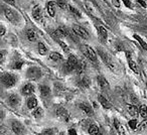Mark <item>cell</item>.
<instances>
[{
	"mask_svg": "<svg viewBox=\"0 0 147 135\" xmlns=\"http://www.w3.org/2000/svg\"><path fill=\"white\" fill-rule=\"evenodd\" d=\"M97 51H98V55L102 57V61L105 63V65H106L108 68H110L112 71L116 72L117 65H116V63L114 61V59H112V57H111V55H109L106 51H104L103 49H101V47H98Z\"/></svg>",
	"mask_w": 147,
	"mask_h": 135,
	"instance_id": "1",
	"label": "cell"
},
{
	"mask_svg": "<svg viewBox=\"0 0 147 135\" xmlns=\"http://www.w3.org/2000/svg\"><path fill=\"white\" fill-rule=\"evenodd\" d=\"M78 59L74 55H69L67 57V63L63 65V70L65 73H71L73 71L77 70V67H78Z\"/></svg>",
	"mask_w": 147,
	"mask_h": 135,
	"instance_id": "2",
	"label": "cell"
},
{
	"mask_svg": "<svg viewBox=\"0 0 147 135\" xmlns=\"http://www.w3.org/2000/svg\"><path fill=\"white\" fill-rule=\"evenodd\" d=\"M81 51H82V53H84L85 57H88L91 61H93V63H97V61H98L97 53H96V51H94V49H92L90 45H83L82 47H81Z\"/></svg>",
	"mask_w": 147,
	"mask_h": 135,
	"instance_id": "3",
	"label": "cell"
},
{
	"mask_svg": "<svg viewBox=\"0 0 147 135\" xmlns=\"http://www.w3.org/2000/svg\"><path fill=\"white\" fill-rule=\"evenodd\" d=\"M1 80H2V84L4 85L6 88H11V87L14 86L15 83H16V77L12 74L6 73V74L2 75Z\"/></svg>",
	"mask_w": 147,
	"mask_h": 135,
	"instance_id": "4",
	"label": "cell"
},
{
	"mask_svg": "<svg viewBox=\"0 0 147 135\" xmlns=\"http://www.w3.org/2000/svg\"><path fill=\"white\" fill-rule=\"evenodd\" d=\"M41 77V71L39 68L36 67H32V68H29L28 70L26 72V78L29 79V80H38L39 78Z\"/></svg>",
	"mask_w": 147,
	"mask_h": 135,
	"instance_id": "5",
	"label": "cell"
},
{
	"mask_svg": "<svg viewBox=\"0 0 147 135\" xmlns=\"http://www.w3.org/2000/svg\"><path fill=\"white\" fill-rule=\"evenodd\" d=\"M85 6H86L87 10L89 11L90 14H92L96 18H101V12L98 8L94 5V3H92L91 1H86L85 2Z\"/></svg>",
	"mask_w": 147,
	"mask_h": 135,
	"instance_id": "6",
	"label": "cell"
},
{
	"mask_svg": "<svg viewBox=\"0 0 147 135\" xmlns=\"http://www.w3.org/2000/svg\"><path fill=\"white\" fill-rule=\"evenodd\" d=\"M11 129L16 135H23L24 134V127L19 121L13 120L11 122Z\"/></svg>",
	"mask_w": 147,
	"mask_h": 135,
	"instance_id": "7",
	"label": "cell"
},
{
	"mask_svg": "<svg viewBox=\"0 0 147 135\" xmlns=\"http://www.w3.org/2000/svg\"><path fill=\"white\" fill-rule=\"evenodd\" d=\"M73 30H74V32L76 33L78 36H81L82 38H89V33H88V31L86 30L85 28H83L82 26H80V25H77V24H75L73 26Z\"/></svg>",
	"mask_w": 147,
	"mask_h": 135,
	"instance_id": "8",
	"label": "cell"
},
{
	"mask_svg": "<svg viewBox=\"0 0 147 135\" xmlns=\"http://www.w3.org/2000/svg\"><path fill=\"white\" fill-rule=\"evenodd\" d=\"M4 13H5V16H6V18L8 19V20H10L11 22H13V23H17L18 16H17V14L12 10V9L8 8V7H5Z\"/></svg>",
	"mask_w": 147,
	"mask_h": 135,
	"instance_id": "9",
	"label": "cell"
},
{
	"mask_svg": "<svg viewBox=\"0 0 147 135\" xmlns=\"http://www.w3.org/2000/svg\"><path fill=\"white\" fill-rule=\"evenodd\" d=\"M126 110H127V112L132 117H134V118H136L139 115V111H138V109H137L136 105H133V104L126 105Z\"/></svg>",
	"mask_w": 147,
	"mask_h": 135,
	"instance_id": "10",
	"label": "cell"
},
{
	"mask_svg": "<svg viewBox=\"0 0 147 135\" xmlns=\"http://www.w3.org/2000/svg\"><path fill=\"white\" fill-rule=\"evenodd\" d=\"M8 103L11 105L12 107H16L20 104V97L16 94H12L9 96L8 98Z\"/></svg>",
	"mask_w": 147,
	"mask_h": 135,
	"instance_id": "11",
	"label": "cell"
},
{
	"mask_svg": "<svg viewBox=\"0 0 147 135\" xmlns=\"http://www.w3.org/2000/svg\"><path fill=\"white\" fill-rule=\"evenodd\" d=\"M32 16L35 20H40L42 18V10H41L40 6L36 5V6L33 7L32 9Z\"/></svg>",
	"mask_w": 147,
	"mask_h": 135,
	"instance_id": "12",
	"label": "cell"
},
{
	"mask_svg": "<svg viewBox=\"0 0 147 135\" xmlns=\"http://www.w3.org/2000/svg\"><path fill=\"white\" fill-rule=\"evenodd\" d=\"M34 93V86L32 84H26L22 89V94L25 95V96H30Z\"/></svg>",
	"mask_w": 147,
	"mask_h": 135,
	"instance_id": "13",
	"label": "cell"
},
{
	"mask_svg": "<svg viewBox=\"0 0 147 135\" xmlns=\"http://www.w3.org/2000/svg\"><path fill=\"white\" fill-rule=\"evenodd\" d=\"M97 81H98L99 86H100L101 88L103 89V90H107V89H109V87H110V85H109V82L106 80V79H105V77L98 76V78H97Z\"/></svg>",
	"mask_w": 147,
	"mask_h": 135,
	"instance_id": "14",
	"label": "cell"
},
{
	"mask_svg": "<svg viewBox=\"0 0 147 135\" xmlns=\"http://www.w3.org/2000/svg\"><path fill=\"white\" fill-rule=\"evenodd\" d=\"M90 84H91V81L87 76H82L79 79V86L81 88H88L90 86Z\"/></svg>",
	"mask_w": 147,
	"mask_h": 135,
	"instance_id": "15",
	"label": "cell"
},
{
	"mask_svg": "<svg viewBox=\"0 0 147 135\" xmlns=\"http://www.w3.org/2000/svg\"><path fill=\"white\" fill-rule=\"evenodd\" d=\"M67 30H65L63 28H57V30L53 32V36L55 37V39H59V38H63V37L67 36Z\"/></svg>",
	"mask_w": 147,
	"mask_h": 135,
	"instance_id": "16",
	"label": "cell"
},
{
	"mask_svg": "<svg viewBox=\"0 0 147 135\" xmlns=\"http://www.w3.org/2000/svg\"><path fill=\"white\" fill-rule=\"evenodd\" d=\"M80 108L82 109V110L84 111L87 115H89V116H92L93 115V109H92V107L88 104V103H81Z\"/></svg>",
	"mask_w": 147,
	"mask_h": 135,
	"instance_id": "17",
	"label": "cell"
},
{
	"mask_svg": "<svg viewBox=\"0 0 147 135\" xmlns=\"http://www.w3.org/2000/svg\"><path fill=\"white\" fill-rule=\"evenodd\" d=\"M98 100H99V102L101 103V105H102V106L104 107L105 109H111V107H112V104H111V103L109 102V101L107 100V99L105 98L104 96H102V95H99Z\"/></svg>",
	"mask_w": 147,
	"mask_h": 135,
	"instance_id": "18",
	"label": "cell"
},
{
	"mask_svg": "<svg viewBox=\"0 0 147 135\" xmlns=\"http://www.w3.org/2000/svg\"><path fill=\"white\" fill-rule=\"evenodd\" d=\"M55 114H57V116L61 117V118H67L69 117V113L63 107H59L55 110Z\"/></svg>",
	"mask_w": 147,
	"mask_h": 135,
	"instance_id": "19",
	"label": "cell"
},
{
	"mask_svg": "<svg viewBox=\"0 0 147 135\" xmlns=\"http://www.w3.org/2000/svg\"><path fill=\"white\" fill-rule=\"evenodd\" d=\"M114 126H115V128H116V130L118 131L119 135H126L124 127L122 126V124H121V123L119 122L117 119H115V120H114Z\"/></svg>",
	"mask_w": 147,
	"mask_h": 135,
	"instance_id": "20",
	"label": "cell"
},
{
	"mask_svg": "<svg viewBox=\"0 0 147 135\" xmlns=\"http://www.w3.org/2000/svg\"><path fill=\"white\" fill-rule=\"evenodd\" d=\"M26 106L28 109H33L35 107H37V100L34 97H29L26 101Z\"/></svg>",
	"mask_w": 147,
	"mask_h": 135,
	"instance_id": "21",
	"label": "cell"
},
{
	"mask_svg": "<svg viewBox=\"0 0 147 135\" xmlns=\"http://www.w3.org/2000/svg\"><path fill=\"white\" fill-rule=\"evenodd\" d=\"M26 36H27V38H28V41H35L37 39V33L35 32V30H33V29H27Z\"/></svg>",
	"mask_w": 147,
	"mask_h": 135,
	"instance_id": "22",
	"label": "cell"
},
{
	"mask_svg": "<svg viewBox=\"0 0 147 135\" xmlns=\"http://www.w3.org/2000/svg\"><path fill=\"white\" fill-rule=\"evenodd\" d=\"M88 132L90 135H99L100 134V129L97 125L95 124H92L88 129Z\"/></svg>",
	"mask_w": 147,
	"mask_h": 135,
	"instance_id": "23",
	"label": "cell"
},
{
	"mask_svg": "<svg viewBox=\"0 0 147 135\" xmlns=\"http://www.w3.org/2000/svg\"><path fill=\"white\" fill-rule=\"evenodd\" d=\"M39 91H40L41 96L45 97V98H47V97H49V95H51V89L47 86H40Z\"/></svg>",
	"mask_w": 147,
	"mask_h": 135,
	"instance_id": "24",
	"label": "cell"
},
{
	"mask_svg": "<svg viewBox=\"0 0 147 135\" xmlns=\"http://www.w3.org/2000/svg\"><path fill=\"white\" fill-rule=\"evenodd\" d=\"M47 11H49V15L51 16H55V2H53V1H49V3H47Z\"/></svg>",
	"mask_w": 147,
	"mask_h": 135,
	"instance_id": "25",
	"label": "cell"
},
{
	"mask_svg": "<svg viewBox=\"0 0 147 135\" xmlns=\"http://www.w3.org/2000/svg\"><path fill=\"white\" fill-rule=\"evenodd\" d=\"M49 59L53 61H59L63 59V57H61V55H59V53H55H55H51V55H49Z\"/></svg>",
	"mask_w": 147,
	"mask_h": 135,
	"instance_id": "26",
	"label": "cell"
},
{
	"mask_svg": "<svg viewBox=\"0 0 147 135\" xmlns=\"http://www.w3.org/2000/svg\"><path fill=\"white\" fill-rule=\"evenodd\" d=\"M87 68V63H85L84 61H81L78 63V67H77V71H78L80 74H82L83 72H84L85 70H86Z\"/></svg>",
	"mask_w": 147,
	"mask_h": 135,
	"instance_id": "27",
	"label": "cell"
},
{
	"mask_svg": "<svg viewBox=\"0 0 147 135\" xmlns=\"http://www.w3.org/2000/svg\"><path fill=\"white\" fill-rule=\"evenodd\" d=\"M128 65H129V67H130V69L135 73V74H139L138 67H137V65H136L135 61H131V59H128Z\"/></svg>",
	"mask_w": 147,
	"mask_h": 135,
	"instance_id": "28",
	"label": "cell"
},
{
	"mask_svg": "<svg viewBox=\"0 0 147 135\" xmlns=\"http://www.w3.org/2000/svg\"><path fill=\"white\" fill-rule=\"evenodd\" d=\"M32 115L36 119H40L41 117L43 116V110L41 108H39V107H37V109H35V110L32 112Z\"/></svg>",
	"mask_w": 147,
	"mask_h": 135,
	"instance_id": "29",
	"label": "cell"
},
{
	"mask_svg": "<svg viewBox=\"0 0 147 135\" xmlns=\"http://www.w3.org/2000/svg\"><path fill=\"white\" fill-rule=\"evenodd\" d=\"M134 38L136 39L137 41H138L139 43H140V45L142 47V49H145V51H147V43H145L144 41L142 39V37H140L139 35H137V34H134Z\"/></svg>",
	"mask_w": 147,
	"mask_h": 135,
	"instance_id": "30",
	"label": "cell"
},
{
	"mask_svg": "<svg viewBox=\"0 0 147 135\" xmlns=\"http://www.w3.org/2000/svg\"><path fill=\"white\" fill-rule=\"evenodd\" d=\"M139 115H140L142 118H147V106L146 105H142L139 109Z\"/></svg>",
	"mask_w": 147,
	"mask_h": 135,
	"instance_id": "31",
	"label": "cell"
},
{
	"mask_svg": "<svg viewBox=\"0 0 147 135\" xmlns=\"http://www.w3.org/2000/svg\"><path fill=\"white\" fill-rule=\"evenodd\" d=\"M38 53H40L41 55H45V53H47V47H45V45H43L42 43H38Z\"/></svg>",
	"mask_w": 147,
	"mask_h": 135,
	"instance_id": "32",
	"label": "cell"
},
{
	"mask_svg": "<svg viewBox=\"0 0 147 135\" xmlns=\"http://www.w3.org/2000/svg\"><path fill=\"white\" fill-rule=\"evenodd\" d=\"M98 29H99V33H100L101 37H102V38H104V39H106L107 37H108V32H107V30L105 29V27L99 26Z\"/></svg>",
	"mask_w": 147,
	"mask_h": 135,
	"instance_id": "33",
	"label": "cell"
},
{
	"mask_svg": "<svg viewBox=\"0 0 147 135\" xmlns=\"http://www.w3.org/2000/svg\"><path fill=\"white\" fill-rule=\"evenodd\" d=\"M69 8V12L71 13H73L75 16H77V17H81V12H80V10H78L77 8H75V7H73V6H69L67 7Z\"/></svg>",
	"mask_w": 147,
	"mask_h": 135,
	"instance_id": "34",
	"label": "cell"
},
{
	"mask_svg": "<svg viewBox=\"0 0 147 135\" xmlns=\"http://www.w3.org/2000/svg\"><path fill=\"white\" fill-rule=\"evenodd\" d=\"M57 5H59V8L65 9L67 8V1L65 0H57Z\"/></svg>",
	"mask_w": 147,
	"mask_h": 135,
	"instance_id": "35",
	"label": "cell"
},
{
	"mask_svg": "<svg viewBox=\"0 0 147 135\" xmlns=\"http://www.w3.org/2000/svg\"><path fill=\"white\" fill-rule=\"evenodd\" d=\"M57 43H59V45H61V47H63V51H65V53H67V51H69V47H67V45H65V43H63V41H59V39H57Z\"/></svg>",
	"mask_w": 147,
	"mask_h": 135,
	"instance_id": "36",
	"label": "cell"
},
{
	"mask_svg": "<svg viewBox=\"0 0 147 135\" xmlns=\"http://www.w3.org/2000/svg\"><path fill=\"white\" fill-rule=\"evenodd\" d=\"M129 126H130L131 129H136L137 121L136 120H130V121H129Z\"/></svg>",
	"mask_w": 147,
	"mask_h": 135,
	"instance_id": "37",
	"label": "cell"
},
{
	"mask_svg": "<svg viewBox=\"0 0 147 135\" xmlns=\"http://www.w3.org/2000/svg\"><path fill=\"white\" fill-rule=\"evenodd\" d=\"M21 67H22V61H16V63H14V65H12L13 69H20Z\"/></svg>",
	"mask_w": 147,
	"mask_h": 135,
	"instance_id": "38",
	"label": "cell"
},
{
	"mask_svg": "<svg viewBox=\"0 0 147 135\" xmlns=\"http://www.w3.org/2000/svg\"><path fill=\"white\" fill-rule=\"evenodd\" d=\"M42 135H55V132H53V129H47L42 133Z\"/></svg>",
	"mask_w": 147,
	"mask_h": 135,
	"instance_id": "39",
	"label": "cell"
},
{
	"mask_svg": "<svg viewBox=\"0 0 147 135\" xmlns=\"http://www.w3.org/2000/svg\"><path fill=\"white\" fill-rule=\"evenodd\" d=\"M123 3H124L125 6L128 7V8H131V7H132V3H131L130 0H123Z\"/></svg>",
	"mask_w": 147,
	"mask_h": 135,
	"instance_id": "40",
	"label": "cell"
},
{
	"mask_svg": "<svg viewBox=\"0 0 147 135\" xmlns=\"http://www.w3.org/2000/svg\"><path fill=\"white\" fill-rule=\"evenodd\" d=\"M69 135H78L77 134V131L75 130V129H73V128H71V129H69Z\"/></svg>",
	"mask_w": 147,
	"mask_h": 135,
	"instance_id": "41",
	"label": "cell"
},
{
	"mask_svg": "<svg viewBox=\"0 0 147 135\" xmlns=\"http://www.w3.org/2000/svg\"><path fill=\"white\" fill-rule=\"evenodd\" d=\"M112 3L114 6L118 7V8L120 7V2H119V0H112Z\"/></svg>",
	"mask_w": 147,
	"mask_h": 135,
	"instance_id": "42",
	"label": "cell"
},
{
	"mask_svg": "<svg viewBox=\"0 0 147 135\" xmlns=\"http://www.w3.org/2000/svg\"><path fill=\"white\" fill-rule=\"evenodd\" d=\"M146 126H147V120H145V121H143V123H141V124H140L139 129H144Z\"/></svg>",
	"mask_w": 147,
	"mask_h": 135,
	"instance_id": "43",
	"label": "cell"
},
{
	"mask_svg": "<svg viewBox=\"0 0 147 135\" xmlns=\"http://www.w3.org/2000/svg\"><path fill=\"white\" fill-rule=\"evenodd\" d=\"M0 30H1V32H0L1 36H2V35H4V33H5V28H4V26H3V25H1V26H0Z\"/></svg>",
	"mask_w": 147,
	"mask_h": 135,
	"instance_id": "44",
	"label": "cell"
},
{
	"mask_svg": "<svg viewBox=\"0 0 147 135\" xmlns=\"http://www.w3.org/2000/svg\"><path fill=\"white\" fill-rule=\"evenodd\" d=\"M0 61H1V63L4 61V51H1V57H0Z\"/></svg>",
	"mask_w": 147,
	"mask_h": 135,
	"instance_id": "45",
	"label": "cell"
},
{
	"mask_svg": "<svg viewBox=\"0 0 147 135\" xmlns=\"http://www.w3.org/2000/svg\"><path fill=\"white\" fill-rule=\"evenodd\" d=\"M5 2L9 3V4H11V5H14L15 4V1H14V0H5Z\"/></svg>",
	"mask_w": 147,
	"mask_h": 135,
	"instance_id": "46",
	"label": "cell"
},
{
	"mask_svg": "<svg viewBox=\"0 0 147 135\" xmlns=\"http://www.w3.org/2000/svg\"><path fill=\"white\" fill-rule=\"evenodd\" d=\"M138 2H139V4L140 5H142L143 7H146V3L143 1V0H138Z\"/></svg>",
	"mask_w": 147,
	"mask_h": 135,
	"instance_id": "47",
	"label": "cell"
},
{
	"mask_svg": "<svg viewBox=\"0 0 147 135\" xmlns=\"http://www.w3.org/2000/svg\"><path fill=\"white\" fill-rule=\"evenodd\" d=\"M111 133H112V135H119V133H118V131L116 130V128H115V129H112Z\"/></svg>",
	"mask_w": 147,
	"mask_h": 135,
	"instance_id": "48",
	"label": "cell"
},
{
	"mask_svg": "<svg viewBox=\"0 0 147 135\" xmlns=\"http://www.w3.org/2000/svg\"><path fill=\"white\" fill-rule=\"evenodd\" d=\"M99 135H102V134H101V133H100V134H99Z\"/></svg>",
	"mask_w": 147,
	"mask_h": 135,
	"instance_id": "49",
	"label": "cell"
}]
</instances>
